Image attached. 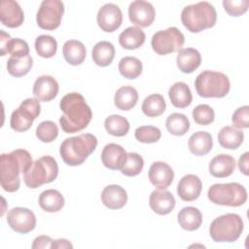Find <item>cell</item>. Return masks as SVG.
I'll return each mask as SVG.
<instances>
[{"mask_svg":"<svg viewBox=\"0 0 249 249\" xmlns=\"http://www.w3.org/2000/svg\"><path fill=\"white\" fill-rule=\"evenodd\" d=\"M59 108L63 112L59 118V124L65 133L81 131L91 121V110L84 96L78 92H69L64 95L60 99Z\"/></svg>","mask_w":249,"mask_h":249,"instance_id":"obj_1","label":"cell"},{"mask_svg":"<svg viewBox=\"0 0 249 249\" xmlns=\"http://www.w3.org/2000/svg\"><path fill=\"white\" fill-rule=\"evenodd\" d=\"M33 164L32 157L24 149H17L0 157L1 186L9 193H15L19 189V174H24Z\"/></svg>","mask_w":249,"mask_h":249,"instance_id":"obj_2","label":"cell"},{"mask_svg":"<svg viewBox=\"0 0 249 249\" xmlns=\"http://www.w3.org/2000/svg\"><path fill=\"white\" fill-rule=\"evenodd\" d=\"M97 146V138L91 133H82L66 138L59 148V154L67 165L77 166L82 164Z\"/></svg>","mask_w":249,"mask_h":249,"instance_id":"obj_3","label":"cell"},{"mask_svg":"<svg viewBox=\"0 0 249 249\" xmlns=\"http://www.w3.org/2000/svg\"><path fill=\"white\" fill-rule=\"evenodd\" d=\"M216 20V10L212 4L206 1L186 6L181 13L183 25L192 33H198L213 27Z\"/></svg>","mask_w":249,"mask_h":249,"instance_id":"obj_4","label":"cell"},{"mask_svg":"<svg viewBox=\"0 0 249 249\" xmlns=\"http://www.w3.org/2000/svg\"><path fill=\"white\" fill-rule=\"evenodd\" d=\"M195 88L201 97L222 98L229 93L231 83L224 73L205 70L196 78Z\"/></svg>","mask_w":249,"mask_h":249,"instance_id":"obj_5","label":"cell"},{"mask_svg":"<svg viewBox=\"0 0 249 249\" xmlns=\"http://www.w3.org/2000/svg\"><path fill=\"white\" fill-rule=\"evenodd\" d=\"M242 231V219L234 213H228L215 218L209 227V234L215 242L236 241Z\"/></svg>","mask_w":249,"mask_h":249,"instance_id":"obj_6","label":"cell"},{"mask_svg":"<svg viewBox=\"0 0 249 249\" xmlns=\"http://www.w3.org/2000/svg\"><path fill=\"white\" fill-rule=\"evenodd\" d=\"M208 199L218 205L238 207L247 200V191L239 183H219L212 185L207 192Z\"/></svg>","mask_w":249,"mask_h":249,"instance_id":"obj_7","label":"cell"},{"mask_svg":"<svg viewBox=\"0 0 249 249\" xmlns=\"http://www.w3.org/2000/svg\"><path fill=\"white\" fill-rule=\"evenodd\" d=\"M58 175V165L54 158L43 156L36 160L31 167L23 174V181L30 189H36L51 183Z\"/></svg>","mask_w":249,"mask_h":249,"instance_id":"obj_8","label":"cell"},{"mask_svg":"<svg viewBox=\"0 0 249 249\" xmlns=\"http://www.w3.org/2000/svg\"><path fill=\"white\" fill-rule=\"evenodd\" d=\"M184 43L183 33L177 27L172 26L156 32L152 37L151 46L157 54L166 55L180 51Z\"/></svg>","mask_w":249,"mask_h":249,"instance_id":"obj_9","label":"cell"},{"mask_svg":"<svg viewBox=\"0 0 249 249\" xmlns=\"http://www.w3.org/2000/svg\"><path fill=\"white\" fill-rule=\"evenodd\" d=\"M41 113L40 102L37 98H26L23 100L18 109H16L10 120L12 129L18 132L28 130L33 122L39 117Z\"/></svg>","mask_w":249,"mask_h":249,"instance_id":"obj_10","label":"cell"},{"mask_svg":"<svg viewBox=\"0 0 249 249\" xmlns=\"http://www.w3.org/2000/svg\"><path fill=\"white\" fill-rule=\"evenodd\" d=\"M64 5L60 0H44L37 12L36 21L40 28L54 30L61 22Z\"/></svg>","mask_w":249,"mask_h":249,"instance_id":"obj_11","label":"cell"},{"mask_svg":"<svg viewBox=\"0 0 249 249\" xmlns=\"http://www.w3.org/2000/svg\"><path fill=\"white\" fill-rule=\"evenodd\" d=\"M8 225L18 233H27L36 227L35 214L25 207H14L7 214Z\"/></svg>","mask_w":249,"mask_h":249,"instance_id":"obj_12","label":"cell"},{"mask_svg":"<svg viewBox=\"0 0 249 249\" xmlns=\"http://www.w3.org/2000/svg\"><path fill=\"white\" fill-rule=\"evenodd\" d=\"M156 17L154 6L144 0H135L128 7L129 20L139 27L150 26Z\"/></svg>","mask_w":249,"mask_h":249,"instance_id":"obj_13","label":"cell"},{"mask_svg":"<svg viewBox=\"0 0 249 249\" xmlns=\"http://www.w3.org/2000/svg\"><path fill=\"white\" fill-rule=\"evenodd\" d=\"M96 20L101 30L114 32L123 22V13L119 6L113 3H107L98 10Z\"/></svg>","mask_w":249,"mask_h":249,"instance_id":"obj_14","label":"cell"},{"mask_svg":"<svg viewBox=\"0 0 249 249\" xmlns=\"http://www.w3.org/2000/svg\"><path fill=\"white\" fill-rule=\"evenodd\" d=\"M148 177L157 189L165 190L173 182L174 171L166 162L155 161L149 168Z\"/></svg>","mask_w":249,"mask_h":249,"instance_id":"obj_15","label":"cell"},{"mask_svg":"<svg viewBox=\"0 0 249 249\" xmlns=\"http://www.w3.org/2000/svg\"><path fill=\"white\" fill-rule=\"evenodd\" d=\"M0 19L5 26L16 28L22 24L24 14L17 1L3 0L0 5Z\"/></svg>","mask_w":249,"mask_h":249,"instance_id":"obj_16","label":"cell"},{"mask_svg":"<svg viewBox=\"0 0 249 249\" xmlns=\"http://www.w3.org/2000/svg\"><path fill=\"white\" fill-rule=\"evenodd\" d=\"M58 89V83L53 77L43 75L38 77L34 82L32 92L39 101L48 102L57 95Z\"/></svg>","mask_w":249,"mask_h":249,"instance_id":"obj_17","label":"cell"},{"mask_svg":"<svg viewBox=\"0 0 249 249\" xmlns=\"http://www.w3.org/2000/svg\"><path fill=\"white\" fill-rule=\"evenodd\" d=\"M202 189V183L198 176L187 174L181 178L177 185V194L184 201H193L198 198Z\"/></svg>","mask_w":249,"mask_h":249,"instance_id":"obj_18","label":"cell"},{"mask_svg":"<svg viewBox=\"0 0 249 249\" xmlns=\"http://www.w3.org/2000/svg\"><path fill=\"white\" fill-rule=\"evenodd\" d=\"M0 49L1 55L10 53L14 57H24L29 55L28 44L19 38H11L4 30H0Z\"/></svg>","mask_w":249,"mask_h":249,"instance_id":"obj_19","label":"cell"},{"mask_svg":"<svg viewBox=\"0 0 249 249\" xmlns=\"http://www.w3.org/2000/svg\"><path fill=\"white\" fill-rule=\"evenodd\" d=\"M175 198L173 195L166 190H155L149 197L151 209L159 215L169 214L175 207Z\"/></svg>","mask_w":249,"mask_h":249,"instance_id":"obj_20","label":"cell"},{"mask_svg":"<svg viewBox=\"0 0 249 249\" xmlns=\"http://www.w3.org/2000/svg\"><path fill=\"white\" fill-rule=\"evenodd\" d=\"M126 158L125 150L119 144H107L101 153V160L105 167L111 170H118L123 167Z\"/></svg>","mask_w":249,"mask_h":249,"instance_id":"obj_21","label":"cell"},{"mask_svg":"<svg viewBox=\"0 0 249 249\" xmlns=\"http://www.w3.org/2000/svg\"><path fill=\"white\" fill-rule=\"evenodd\" d=\"M101 201L109 209H121L127 201V194L119 185H109L101 193Z\"/></svg>","mask_w":249,"mask_h":249,"instance_id":"obj_22","label":"cell"},{"mask_svg":"<svg viewBox=\"0 0 249 249\" xmlns=\"http://www.w3.org/2000/svg\"><path fill=\"white\" fill-rule=\"evenodd\" d=\"M209 173L216 178H225L230 176L235 169V160L233 157L226 154H220L214 157L209 165Z\"/></svg>","mask_w":249,"mask_h":249,"instance_id":"obj_23","label":"cell"},{"mask_svg":"<svg viewBox=\"0 0 249 249\" xmlns=\"http://www.w3.org/2000/svg\"><path fill=\"white\" fill-rule=\"evenodd\" d=\"M176 63L179 70L183 73H193L201 63L199 52L194 48H185L178 51Z\"/></svg>","mask_w":249,"mask_h":249,"instance_id":"obj_24","label":"cell"},{"mask_svg":"<svg viewBox=\"0 0 249 249\" xmlns=\"http://www.w3.org/2000/svg\"><path fill=\"white\" fill-rule=\"evenodd\" d=\"M188 146L191 153L195 156H205L213 147V139L209 132L196 131L189 138Z\"/></svg>","mask_w":249,"mask_h":249,"instance_id":"obj_25","label":"cell"},{"mask_svg":"<svg viewBox=\"0 0 249 249\" xmlns=\"http://www.w3.org/2000/svg\"><path fill=\"white\" fill-rule=\"evenodd\" d=\"M168 96L172 105L176 108H186L193 100L191 89L184 82L173 84L168 89Z\"/></svg>","mask_w":249,"mask_h":249,"instance_id":"obj_26","label":"cell"},{"mask_svg":"<svg viewBox=\"0 0 249 249\" xmlns=\"http://www.w3.org/2000/svg\"><path fill=\"white\" fill-rule=\"evenodd\" d=\"M146 35L137 26H129L119 35V43L125 50H136L145 43Z\"/></svg>","mask_w":249,"mask_h":249,"instance_id":"obj_27","label":"cell"},{"mask_svg":"<svg viewBox=\"0 0 249 249\" xmlns=\"http://www.w3.org/2000/svg\"><path fill=\"white\" fill-rule=\"evenodd\" d=\"M62 54L66 62L71 65H80L84 62L87 51L85 45L78 40H68L62 48Z\"/></svg>","mask_w":249,"mask_h":249,"instance_id":"obj_28","label":"cell"},{"mask_svg":"<svg viewBox=\"0 0 249 249\" xmlns=\"http://www.w3.org/2000/svg\"><path fill=\"white\" fill-rule=\"evenodd\" d=\"M177 220L182 229L193 231L197 230L202 224L201 212L193 206L182 208L177 216Z\"/></svg>","mask_w":249,"mask_h":249,"instance_id":"obj_29","label":"cell"},{"mask_svg":"<svg viewBox=\"0 0 249 249\" xmlns=\"http://www.w3.org/2000/svg\"><path fill=\"white\" fill-rule=\"evenodd\" d=\"M138 101V92L131 86H123L117 89L114 97L115 106L123 111L132 109Z\"/></svg>","mask_w":249,"mask_h":249,"instance_id":"obj_30","label":"cell"},{"mask_svg":"<svg viewBox=\"0 0 249 249\" xmlns=\"http://www.w3.org/2000/svg\"><path fill=\"white\" fill-rule=\"evenodd\" d=\"M40 207L46 212H57L64 206V197L57 191L53 189H49L42 192L38 199Z\"/></svg>","mask_w":249,"mask_h":249,"instance_id":"obj_31","label":"cell"},{"mask_svg":"<svg viewBox=\"0 0 249 249\" xmlns=\"http://www.w3.org/2000/svg\"><path fill=\"white\" fill-rule=\"evenodd\" d=\"M244 134L241 130L236 129L233 126L226 125L222 127L218 133L219 144L229 150L237 149L243 142Z\"/></svg>","mask_w":249,"mask_h":249,"instance_id":"obj_32","label":"cell"},{"mask_svg":"<svg viewBox=\"0 0 249 249\" xmlns=\"http://www.w3.org/2000/svg\"><path fill=\"white\" fill-rule=\"evenodd\" d=\"M91 55L96 65L106 67L112 63L115 57V48L108 41H100L93 47Z\"/></svg>","mask_w":249,"mask_h":249,"instance_id":"obj_33","label":"cell"},{"mask_svg":"<svg viewBox=\"0 0 249 249\" xmlns=\"http://www.w3.org/2000/svg\"><path fill=\"white\" fill-rule=\"evenodd\" d=\"M166 103L161 94L159 93H153L149 96H147L141 106L142 112L144 115L154 118L159 117L165 111Z\"/></svg>","mask_w":249,"mask_h":249,"instance_id":"obj_34","label":"cell"},{"mask_svg":"<svg viewBox=\"0 0 249 249\" xmlns=\"http://www.w3.org/2000/svg\"><path fill=\"white\" fill-rule=\"evenodd\" d=\"M104 126L109 134L117 137H122L127 134L130 127L128 121L124 117L116 114L105 119Z\"/></svg>","mask_w":249,"mask_h":249,"instance_id":"obj_35","label":"cell"},{"mask_svg":"<svg viewBox=\"0 0 249 249\" xmlns=\"http://www.w3.org/2000/svg\"><path fill=\"white\" fill-rule=\"evenodd\" d=\"M165 126L170 134L182 136L188 132L190 128V121L184 114L172 113L167 117Z\"/></svg>","mask_w":249,"mask_h":249,"instance_id":"obj_36","label":"cell"},{"mask_svg":"<svg viewBox=\"0 0 249 249\" xmlns=\"http://www.w3.org/2000/svg\"><path fill=\"white\" fill-rule=\"evenodd\" d=\"M142 62L135 56H124L119 62V71L126 79H136L142 73Z\"/></svg>","mask_w":249,"mask_h":249,"instance_id":"obj_37","label":"cell"},{"mask_svg":"<svg viewBox=\"0 0 249 249\" xmlns=\"http://www.w3.org/2000/svg\"><path fill=\"white\" fill-rule=\"evenodd\" d=\"M33 59L30 55L24 57L11 56L7 61V70L14 77H22L32 68Z\"/></svg>","mask_w":249,"mask_h":249,"instance_id":"obj_38","label":"cell"},{"mask_svg":"<svg viewBox=\"0 0 249 249\" xmlns=\"http://www.w3.org/2000/svg\"><path fill=\"white\" fill-rule=\"evenodd\" d=\"M35 50L41 57H53L57 51V42L51 35H40L35 40Z\"/></svg>","mask_w":249,"mask_h":249,"instance_id":"obj_39","label":"cell"},{"mask_svg":"<svg viewBox=\"0 0 249 249\" xmlns=\"http://www.w3.org/2000/svg\"><path fill=\"white\" fill-rule=\"evenodd\" d=\"M144 166L143 158L137 153H126V158L121 172L128 177H133L138 175Z\"/></svg>","mask_w":249,"mask_h":249,"instance_id":"obj_40","label":"cell"},{"mask_svg":"<svg viewBox=\"0 0 249 249\" xmlns=\"http://www.w3.org/2000/svg\"><path fill=\"white\" fill-rule=\"evenodd\" d=\"M58 135V127L52 121H44L41 122L36 128V136L37 138L44 142L50 143L56 139Z\"/></svg>","mask_w":249,"mask_h":249,"instance_id":"obj_41","label":"cell"},{"mask_svg":"<svg viewBox=\"0 0 249 249\" xmlns=\"http://www.w3.org/2000/svg\"><path fill=\"white\" fill-rule=\"evenodd\" d=\"M135 138L142 143L151 144L160 140L161 137V132L160 128L153 125H142L135 129Z\"/></svg>","mask_w":249,"mask_h":249,"instance_id":"obj_42","label":"cell"},{"mask_svg":"<svg viewBox=\"0 0 249 249\" xmlns=\"http://www.w3.org/2000/svg\"><path fill=\"white\" fill-rule=\"evenodd\" d=\"M193 119L199 125H208L214 122L215 113L207 104H199L193 110Z\"/></svg>","mask_w":249,"mask_h":249,"instance_id":"obj_43","label":"cell"},{"mask_svg":"<svg viewBox=\"0 0 249 249\" xmlns=\"http://www.w3.org/2000/svg\"><path fill=\"white\" fill-rule=\"evenodd\" d=\"M249 6L248 0H224L223 7L231 17H239L247 12Z\"/></svg>","mask_w":249,"mask_h":249,"instance_id":"obj_44","label":"cell"},{"mask_svg":"<svg viewBox=\"0 0 249 249\" xmlns=\"http://www.w3.org/2000/svg\"><path fill=\"white\" fill-rule=\"evenodd\" d=\"M249 119V106L244 105L239 108H237L231 117V122L233 124V127L242 129V128H247L249 126L248 123Z\"/></svg>","mask_w":249,"mask_h":249,"instance_id":"obj_45","label":"cell"},{"mask_svg":"<svg viewBox=\"0 0 249 249\" xmlns=\"http://www.w3.org/2000/svg\"><path fill=\"white\" fill-rule=\"evenodd\" d=\"M53 239L48 235H39L37 236L32 244L33 249H41V248H52Z\"/></svg>","mask_w":249,"mask_h":249,"instance_id":"obj_46","label":"cell"},{"mask_svg":"<svg viewBox=\"0 0 249 249\" xmlns=\"http://www.w3.org/2000/svg\"><path fill=\"white\" fill-rule=\"evenodd\" d=\"M248 157H249V153L245 152L244 154L241 155V157L238 160V167L239 170L244 174V175H248Z\"/></svg>","mask_w":249,"mask_h":249,"instance_id":"obj_47","label":"cell"},{"mask_svg":"<svg viewBox=\"0 0 249 249\" xmlns=\"http://www.w3.org/2000/svg\"><path fill=\"white\" fill-rule=\"evenodd\" d=\"M52 248H58V249H61V248H73V245L67 239L59 238V239H56V240L53 241Z\"/></svg>","mask_w":249,"mask_h":249,"instance_id":"obj_48","label":"cell"}]
</instances>
